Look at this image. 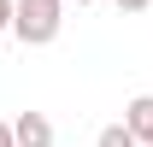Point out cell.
<instances>
[{"label":"cell","mask_w":153,"mask_h":147,"mask_svg":"<svg viewBox=\"0 0 153 147\" xmlns=\"http://www.w3.org/2000/svg\"><path fill=\"white\" fill-rule=\"evenodd\" d=\"M12 18H18V0H0V36L12 30Z\"/></svg>","instance_id":"5b68a950"},{"label":"cell","mask_w":153,"mask_h":147,"mask_svg":"<svg viewBox=\"0 0 153 147\" xmlns=\"http://www.w3.org/2000/svg\"><path fill=\"white\" fill-rule=\"evenodd\" d=\"M124 124H130V135L141 147H153V94H135L130 106H124Z\"/></svg>","instance_id":"3957f363"},{"label":"cell","mask_w":153,"mask_h":147,"mask_svg":"<svg viewBox=\"0 0 153 147\" xmlns=\"http://www.w3.org/2000/svg\"><path fill=\"white\" fill-rule=\"evenodd\" d=\"M112 6H118V12H130V18H135V12H147L153 0H112Z\"/></svg>","instance_id":"8992f818"},{"label":"cell","mask_w":153,"mask_h":147,"mask_svg":"<svg viewBox=\"0 0 153 147\" xmlns=\"http://www.w3.org/2000/svg\"><path fill=\"white\" fill-rule=\"evenodd\" d=\"M12 135H18V147H53V118L47 112H18Z\"/></svg>","instance_id":"7a4b0ae2"},{"label":"cell","mask_w":153,"mask_h":147,"mask_svg":"<svg viewBox=\"0 0 153 147\" xmlns=\"http://www.w3.org/2000/svg\"><path fill=\"white\" fill-rule=\"evenodd\" d=\"M65 6H94V0H65Z\"/></svg>","instance_id":"ba28073f"},{"label":"cell","mask_w":153,"mask_h":147,"mask_svg":"<svg viewBox=\"0 0 153 147\" xmlns=\"http://www.w3.org/2000/svg\"><path fill=\"white\" fill-rule=\"evenodd\" d=\"M65 30V0H18V18H12V36L24 47H47Z\"/></svg>","instance_id":"6da1fadb"},{"label":"cell","mask_w":153,"mask_h":147,"mask_svg":"<svg viewBox=\"0 0 153 147\" xmlns=\"http://www.w3.org/2000/svg\"><path fill=\"white\" fill-rule=\"evenodd\" d=\"M0 147H18V135H12V124L0 118Z\"/></svg>","instance_id":"52a82bcc"},{"label":"cell","mask_w":153,"mask_h":147,"mask_svg":"<svg viewBox=\"0 0 153 147\" xmlns=\"http://www.w3.org/2000/svg\"><path fill=\"white\" fill-rule=\"evenodd\" d=\"M94 147H141V141L130 135V124H106V129H100V141H94Z\"/></svg>","instance_id":"277c9868"}]
</instances>
